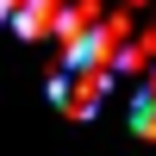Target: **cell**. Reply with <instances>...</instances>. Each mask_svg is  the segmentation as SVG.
I'll list each match as a JSON object with an SVG mask.
<instances>
[{"mask_svg": "<svg viewBox=\"0 0 156 156\" xmlns=\"http://www.w3.org/2000/svg\"><path fill=\"white\" fill-rule=\"evenodd\" d=\"M131 131L137 137H156V87H144V94L131 100Z\"/></svg>", "mask_w": 156, "mask_h": 156, "instance_id": "7a4b0ae2", "label": "cell"}, {"mask_svg": "<svg viewBox=\"0 0 156 156\" xmlns=\"http://www.w3.org/2000/svg\"><path fill=\"white\" fill-rule=\"evenodd\" d=\"M106 62H62L56 75H50V106L69 112V119H94L100 106H106Z\"/></svg>", "mask_w": 156, "mask_h": 156, "instance_id": "6da1fadb", "label": "cell"}]
</instances>
